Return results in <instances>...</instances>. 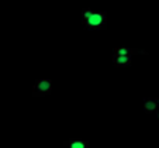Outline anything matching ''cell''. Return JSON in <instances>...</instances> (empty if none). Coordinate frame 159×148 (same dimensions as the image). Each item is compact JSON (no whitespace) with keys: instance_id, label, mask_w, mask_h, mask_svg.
<instances>
[{"instance_id":"obj_1","label":"cell","mask_w":159,"mask_h":148,"mask_svg":"<svg viewBox=\"0 0 159 148\" xmlns=\"http://www.w3.org/2000/svg\"><path fill=\"white\" fill-rule=\"evenodd\" d=\"M82 24L84 28H89V30H106L107 28V13L83 9L82 10Z\"/></svg>"},{"instance_id":"obj_2","label":"cell","mask_w":159,"mask_h":148,"mask_svg":"<svg viewBox=\"0 0 159 148\" xmlns=\"http://www.w3.org/2000/svg\"><path fill=\"white\" fill-rule=\"evenodd\" d=\"M52 89V82L49 79H38L33 86V96L34 97H42L48 95Z\"/></svg>"},{"instance_id":"obj_3","label":"cell","mask_w":159,"mask_h":148,"mask_svg":"<svg viewBox=\"0 0 159 148\" xmlns=\"http://www.w3.org/2000/svg\"><path fill=\"white\" fill-rule=\"evenodd\" d=\"M159 109V97H145L144 99V110L148 114H152Z\"/></svg>"},{"instance_id":"obj_4","label":"cell","mask_w":159,"mask_h":148,"mask_svg":"<svg viewBox=\"0 0 159 148\" xmlns=\"http://www.w3.org/2000/svg\"><path fill=\"white\" fill-rule=\"evenodd\" d=\"M113 63H114L117 68L128 67V65H131V57H129V55H114L113 54Z\"/></svg>"},{"instance_id":"obj_5","label":"cell","mask_w":159,"mask_h":148,"mask_svg":"<svg viewBox=\"0 0 159 148\" xmlns=\"http://www.w3.org/2000/svg\"><path fill=\"white\" fill-rule=\"evenodd\" d=\"M66 148H89V142L86 140H69L63 142Z\"/></svg>"},{"instance_id":"obj_6","label":"cell","mask_w":159,"mask_h":148,"mask_svg":"<svg viewBox=\"0 0 159 148\" xmlns=\"http://www.w3.org/2000/svg\"><path fill=\"white\" fill-rule=\"evenodd\" d=\"M132 54H147V52L141 51V49H134V48H116L114 49V55H129L131 57Z\"/></svg>"},{"instance_id":"obj_7","label":"cell","mask_w":159,"mask_h":148,"mask_svg":"<svg viewBox=\"0 0 159 148\" xmlns=\"http://www.w3.org/2000/svg\"><path fill=\"white\" fill-rule=\"evenodd\" d=\"M158 120H159V113H158Z\"/></svg>"}]
</instances>
